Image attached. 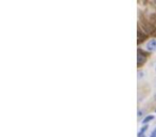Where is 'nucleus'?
Returning a JSON list of instances; mask_svg holds the SVG:
<instances>
[{
    "label": "nucleus",
    "mask_w": 156,
    "mask_h": 137,
    "mask_svg": "<svg viewBox=\"0 0 156 137\" xmlns=\"http://www.w3.org/2000/svg\"><path fill=\"white\" fill-rule=\"evenodd\" d=\"M154 119V116H147V117L144 118V120L142 121V123L143 124H145V123H149L150 121H152V120Z\"/></svg>",
    "instance_id": "obj_3"
},
{
    "label": "nucleus",
    "mask_w": 156,
    "mask_h": 137,
    "mask_svg": "<svg viewBox=\"0 0 156 137\" xmlns=\"http://www.w3.org/2000/svg\"><path fill=\"white\" fill-rule=\"evenodd\" d=\"M145 61H147V56L142 54V50H138V54H137V67H142L145 63Z\"/></svg>",
    "instance_id": "obj_1"
},
{
    "label": "nucleus",
    "mask_w": 156,
    "mask_h": 137,
    "mask_svg": "<svg viewBox=\"0 0 156 137\" xmlns=\"http://www.w3.org/2000/svg\"><path fill=\"white\" fill-rule=\"evenodd\" d=\"M147 128H148V126H147V125H145V126H143V128H142V130H141L140 132H139L138 136H139V137H143V133H144L145 131H147Z\"/></svg>",
    "instance_id": "obj_4"
},
{
    "label": "nucleus",
    "mask_w": 156,
    "mask_h": 137,
    "mask_svg": "<svg viewBox=\"0 0 156 137\" xmlns=\"http://www.w3.org/2000/svg\"><path fill=\"white\" fill-rule=\"evenodd\" d=\"M147 50H149V52H154V50H156V40H151L149 41V42L147 43Z\"/></svg>",
    "instance_id": "obj_2"
},
{
    "label": "nucleus",
    "mask_w": 156,
    "mask_h": 137,
    "mask_svg": "<svg viewBox=\"0 0 156 137\" xmlns=\"http://www.w3.org/2000/svg\"><path fill=\"white\" fill-rule=\"evenodd\" d=\"M151 137H156V128L153 131V133L151 134Z\"/></svg>",
    "instance_id": "obj_5"
},
{
    "label": "nucleus",
    "mask_w": 156,
    "mask_h": 137,
    "mask_svg": "<svg viewBox=\"0 0 156 137\" xmlns=\"http://www.w3.org/2000/svg\"><path fill=\"white\" fill-rule=\"evenodd\" d=\"M155 69H156V67H155Z\"/></svg>",
    "instance_id": "obj_6"
}]
</instances>
